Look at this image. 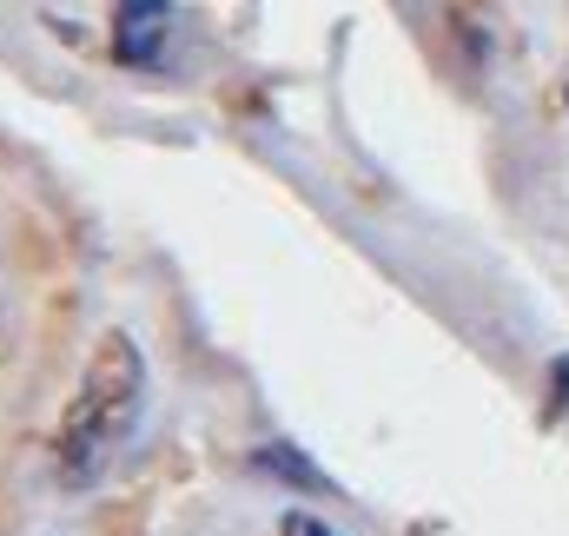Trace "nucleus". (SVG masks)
Here are the masks:
<instances>
[{"label":"nucleus","mask_w":569,"mask_h":536,"mask_svg":"<svg viewBox=\"0 0 569 536\" xmlns=\"http://www.w3.org/2000/svg\"><path fill=\"white\" fill-rule=\"evenodd\" d=\"M146 410V358L127 331H100L93 358H87V378H80V398L67 404L60 417V437H53V457H60V484L67 490H87L107 457L133 437Z\"/></svg>","instance_id":"1"},{"label":"nucleus","mask_w":569,"mask_h":536,"mask_svg":"<svg viewBox=\"0 0 569 536\" xmlns=\"http://www.w3.org/2000/svg\"><path fill=\"white\" fill-rule=\"evenodd\" d=\"M172 33V7L166 0H120V20H113V53L127 67H152L159 47Z\"/></svg>","instance_id":"2"},{"label":"nucleus","mask_w":569,"mask_h":536,"mask_svg":"<svg viewBox=\"0 0 569 536\" xmlns=\"http://www.w3.org/2000/svg\"><path fill=\"white\" fill-rule=\"evenodd\" d=\"M252 464H259L266 477H284V484H298V490H331V477H325V470H311V464H305V450H291V444H266Z\"/></svg>","instance_id":"3"},{"label":"nucleus","mask_w":569,"mask_h":536,"mask_svg":"<svg viewBox=\"0 0 569 536\" xmlns=\"http://www.w3.org/2000/svg\"><path fill=\"white\" fill-rule=\"evenodd\" d=\"M563 410H569V358L557 365V398H550V410H543V424H557Z\"/></svg>","instance_id":"4"},{"label":"nucleus","mask_w":569,"mask_h":536,"mask_svg":"<svg viewBox=\"0 0 569 536\" xmlns=\"http://www.w3.org/2000/svg\"><path fill=\"white\" fill-rule=\"evenodd\" d=\"M279 536H331V530H325V524H311L305 510H291V517L279 524Z\"/></svg>","instance_id":"5"}]
</instances>
